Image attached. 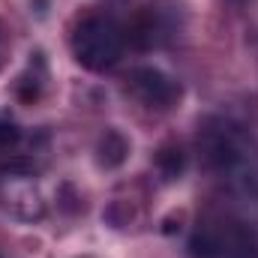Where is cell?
Wrapping results in <instances>:
<instances>
[{
	"label": "cell",
	"mask_w": 258,
	"mask_h": 258,
	"mask_svg": "<svg viewBox=\"0 0 258 258\" xmlns=\"http://www.w3.org/2000/svg\"><path fill=\"white\" fill-rule=\"evenodd\" d=\"M69 48L78 66L90 72H105L123 57L126 48V30L105 12H90L78 18L69 36Z\"/></svg>",
	"instance_id": "2"
},
{
	"label": "cell",
	"mask_w": 258,
	"mask_h": 258,
	"mask_svg": "<svg viewBox=\"0 0 258 258\" xmlns=\"http://www.w3.org/2000/svg\"><path fill=\"white\" fill-rule=\"evenodd\" d=\"M192 258H258L255 231L234 216H207L189 240Z\"/></svg>",
	"instance_id": "3"
},
{
	"label": "cell",
	"mask_w": 258,
	"mask_h": 258,
	"mask_svg": "<svg viewBox=\"0 0 258 258\" xmlns=\"http://www.w3.org/2000/svg\"><path fill=\"white\" fill-rule=\"evenodd\" d=\"M15 141H18V129L12 126V123H0V147L15 144Z\"/></svg>",
	"instance_id": "7"
},
{
	"label": "cell",
	"mask_w": 258,
	"mask_h": 258,
	"mask_svg": "<svg viewBox=\"0 0 258 258\" xmlns=\"http://www.w3.org/2000/svg\"><path fill=\"white\" fill-rule=\"evenodd\" d=\"M129 90L147 108H168L180 96V84L156 66H138L129 75Z\"/></svg>",
	"instance_id": "4"
},
{
	"label": "cell",
	"mask_w": 258,
	"mask_h": 258,
	"mask_svg": "<svg viewBox=\"0 0 258 258\" xmlns=\"http://www.w3.org/2000/svg\"><path fill=\"white\" fill-rule=\"evenodd\" d=\"M198 147L207 168L234 192H258V147L252 135L228 117H210L198 129Z\"/></svg>",
	"instance_id": "1"
},
{
	"label": "cell",
	"mask_w": 258,
	"mask_h": 258,
	"mask_svg": "<svg viewBox=\"0 0 258 258\" xmlns=\"http://www.w3.org/2000/svg\"><path fill=\"white\" fill-rule=\"evenodd\" d=\"M183 162H186V159H183V153H180V150H174V147H162V150H159V156H156V165L162 168V174H165L168 180H174V177L183 171Z\"/></svg>",
	"instance_id": "6"
},
{
	"label": "cell",
	"mask_w": 258,
	"mask_h": 258,
	"mask_svg": "<svg viewBox=\"0 0 258 258\" xmlns=\"http://www.w3.org/2000/svg\"><path fill=\"white\" fill-rule=\"evenodd\" d=\"M3 195H6V204L24 216V219H33V216H42V198L36 192V183L30 174H15L9 171L3 177Z\"/></svg>",
	"instance_id": "5"
}]
</instances>
